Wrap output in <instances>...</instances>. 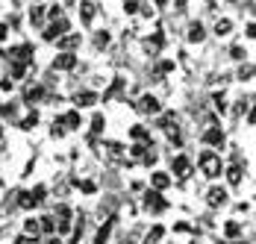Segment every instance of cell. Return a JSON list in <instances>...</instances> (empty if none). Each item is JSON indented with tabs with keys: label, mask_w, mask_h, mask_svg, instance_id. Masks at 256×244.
Here are the masks:
<instances>
[{
	"label": "cell",
	"mask_w": 256,
	"mask_h": 244,
	"mask_svg": "<svg viewBox=\"0 0 256 244\" xmlns=\"http://www.w3.org/2000/svg\"><path fill=\"white\" fill-rule=\"evenodd\" d=\"M38 232L56 236V220H53V215H44V218H38Z\"/></svg>",
	"instance_id": "cell-11"
},
{
	"label": "cell",
	"mask_w": 256,
	"mask_h": 244,
	"mask_svg": "<svg viewBox=\"0 0 256 244\" xmlns=\"http://www.w3.org/2000/svg\"><path fill=\"white\" fill-rule=\"evenodd\" d=\"M42 98V88H30L26 92V103H32V100H38Z\"/></svg>",
	"instance_id": "cell-24"
},
{
	"label": "cell",
	"mask_w": 256,
	"mask_h": 244,
	"mask_svg": "<svg viewBox=\"0 0 256 244\" xmlns=\"http://www.w3.org/2000/svg\"><path fill=\"white\" fill-rule=\"evenodd\" d=\"M24 232L36 238V236H38V218H26L24 220Z\"/></svg>",
	"instance_id": "cell-16"
},
{
	"label": "cell",
	"mask_w": 256,
	"mask_h": 244,
	"mask_svg": "<svg viewBox=\"0 0 256 244\" xmlns=\"http://www.w3.org/2000/svg\"><path fill=\"white\" fill-rule=\"evenodd\" d=\"M42 18H44V12H42V6H36V9L30 12V21H32V24H42Z\"/></svg>",
	"instance_id": "cell-21"
},
{
	"label": "cell",
	"mask_w": 256,
	"mask_h": 244,
	"mask_svg": "<svg viewBox=\"0 0 256 244\" xmlns=\"http://www.w3.org/2000/svg\"><path fill=\"white\" fill-rule=\"evenodd\" d=\"M130 138H138V142H148V144H150V136H148L144 126H132V130H130Z\"/></svg>",
	"instance_id": "cell-15"
},
{
	"label": "cell",
	"mask_w": 256,
	"mask_h": 244,
	"mask_svg": "<svg viewBox=\"0 0 256 244\" xmlns=\"http://www.w3.org/2000/svg\"><path fill=\"white\" fill-rule=\"evenodd\" d=\"M59 124H68V130H80L82 126V118H80V112H65L59 118Z\"/></svg>",
	"instance_id": "cell-10"
},
{
	"label": "cell",
	"mask_w": 256,
	"mask_h": 244,
	"mask_svg": "<svg viewBox=\"0 0 256 244\" xmlns=\"http://www.w3.org/2000/svg\"><path fill=\"white\" fill-rule=\"evenodd\" d=\"M142 206H144V212H154V215H159V212H165L171 203H168L165 197L159 194V192H144V200H142Z\"/></svg>",
	"instance_id": "cell-2"
},
{
	"label": "cell",
	"mask_w": 256,
	"mask_h": 244,
	"mask_svg": "<svg viewBox=\"0 0 256 244\" xmlns=\"http://www.w3.org/2000/svg\"><path fill=\"white\" fill-rule=\"evenodd\" d=\"M221 244H227V242H221Z\"/></svg>",
	"instance_id": "cell-28"
},
{
	"label": "cell",
	"mask_w": 256,
	"mask_h": 244,
	"mask_svg": "<svg viewBox=\"0 0 256 244\" xmlns=\"http://www.w3.org/2000/svg\"><path fill=\"white\" fill-rule=\"evenodd\" d=\"M230 203V192L224 188V186H212L209 192H206V206L209 209H221V206H227Z\"/></svg>",
	"instance_id": "cell-3"
},
{
	"label": "cell",
	"mask_w": 256,
	"mask_h": 244,
	"mask_svg": "<svg viewBox=\"0 0 256 244\" xmlns=\"http://www.w3.org/2000/svg\"><path fill=\"white\" fill-rule=\"evenodd\" d=\"M44 244H62V238H59V236H50V238H48Z\"/></svg>",
	"instance_id": "cell-26"
},
{
	"label": "cell",
	"mask_w": 256,
	"mask_h": 244,
	"mask_svg": "<svg viewBox=\"0 0 256 244\" xmlns=\"http://www.w3.org/2000/svg\"><path fill=\"white\" fill-rule=\"evenodd\" d=\"M204 144H215V147H224V132H221L218 126H212V130H206V132H204Z\"/></svg>",
	"instance_id": "cell-8"
},
{
	"label": "cell",
	"mask_w": 256,
	"mask_h": 244,
	"mask_svg": "<svg viewBox=\"0 0 256 244\" xmlns=\"http://www.w3.org/2000/svg\"><path fill=\"white\" fill-rule=\"evenodd\" d=\"M242 232H244V226H242L236 218L227 220V224L221 226V236H224V238H242Z\"/></svg>",
	"instance_id": "cell-7"
},
{
	"label": "cell",
	"mask_w": 256,
	"mask_h": 244,
	"mask_svg": "<svg viewBox=\"0 0 256 244\" xmlns=\"http://www.w3.org/2000/svg\"><path fill=\"white\" fill-rule=\"evenodd\" d=\"M0 38H6V26L0 24Z\"/></svg>",
	"instance_id": "cell-27"
},
{
	"label": "cell",
	"mask_w": 256,
	"mask_h": 244,
	"mask_svg": "<svg viewBox=\"0 0 256 244\" xmlns=\"http://www.w3.org/2000/svg\"><path fill=\"white\" fill-rule=\"evenodd\" d=\"M36 124H38V115H36V112H32V115H26L24 121H21V130H32V126H36Z\"/></svg>",
	"instance_id": "cell-19"
},
{
	"label": "cell",
	"mask_w": 256,
	"mask_h": 244,
	"mask_svg": "<svg viewBox=\"0 0 256 244\" xmlns=\"http://www.w3.org/2000/svg\"><path fill=\"white\" fill-rule=\"evenodd\" d=\"M77 186H80V192H82V194H94V192H98V186H94L92 180H82V182L77 180Z\"/></svg>",
	"instance_id": "cell-17"
},
{
	"label": "cell",
	"mask_w": 256,
	"mask_h": 244,
	"mask_svg": "<svg viewBox=\"0 0 256 244\" xmlns=\"http://www.w3.org/2000/svg\"><path fill=\"white\" fill-rule=\"evenodd\" d=\"M188 38H192V42H204V26H200V24H192V30H188Z\"/></svg>",
	"instance_id": "cell-18"
},
{
	"label": "cell",
	"mask_w": 256,
	"mask_h": 244,
	"mask_svg": "<svg viewBox=\"0 0 256 244\" xmlns=\"http://www.w3.org/2000/svg\"><path fill=\"white\" fill-rule=\"evenodd\" d=\"M171 182H174V176H168V171H154L150 174V186H154V192H165Z\"/></svg>",
	"instance_id": "cell-6"
},
{
	"label": "cell",
	"mask_w": 256,
	"mask_h": 244,
	"mask_svg": "<svg viewBox=\"0 0 256 244\" xmlns=\"http://www.w3.org/2000/svg\"><path fill=\"white\" fill-rule=\"evenodd\" d=\"M171 174H174L177 180H186V176L192 174V162H188V156L177 153V156H174V162H171Z\"/></svg>",
	"instance_id": "cell-4"
},
{
	"label": "cell",
	"mask_w": 256,
	"mask_h": 244,
	"mask_svg": "<svg viewBox=\"0 0 256 244\" xmlns=\"http://www.w3.org/2000/svg\"><path fill=\"white\" fill-rule=\"evenodd\" d=\"M98 103V94L94 92H82V94H77V109L80 106H94Z\"/></svg>",
	"instance_id": "cell-12"
},
{
	"label": "cell",
	"mask_w": 256,
	"mask_h": 244,
	"mask_svg": "<svg viewBox=\"0 0 256 244\" xmlns=\"http://www.w3.org/2000/svg\"><path fill=\"white\" fill-rule=\"evenodd\" d=\"M92 15H94V9H92L88 3H82V21H86V24L92 21Z\"/></svg>",
	"instance_id": "cell-23"
},
{
	"label": "cell",
	"mask_w": 256,
	"mask_h": 244,
	"mask_svg": "<svg viewBox=\"0 0 256 244\" xmlns=\"http://www.w3.org/2000/svg\"><path fill=\"white\" fill-rule=\"evenodd\" d=\"M103 126H106V118H103V115H94V121H92V130H94V132H103Z\"/></svg>",
	"instance_id": "cell-20"
},
{
	"label": "cell",
	"mask_w": 256,
	"mask_h": 244,
	"mask_svg": "<svg viewBox=\"0 0 256 244\" xmlns=\"http://www.w3.org/2000/svg\"><path fill=\"white\" fill-rule=\"evenodd\" d=\"M227 180H230V186H242V165H232L227 171Z\"/></svg>",
	"instance_id": "cell-14"
},
{
	"label": "cell",
	"mask_w": 256,
	"mask_h": 244,
	"mask_svg": "<svg viewBox=\"0 0 256 244\" xmlns=\"http://www.w3.org/2000/svg\"><path fill=\"white\" fill-rule=\"evenodd\" d=\"M136 109H138V112H144V115H159V112H162L159 100L150 98V94H144V98L138 100V103H136Z\"/></svg>",
	"instance_id": "cell-5"
},
{
	"label": "cell",
	"mask_w": 256,
	"mask_h": 244,
	"mask_svg": "<svg viewBox=\"0 0 256 244\" xmlns=\"http://www.w3.org/2000/svg\"><path fill=\"white\" fill-rule=\"evenodd\" d=\"M198 165H200V171H204L209 180H218L221 171H224V168H221V156H218L215 150H204V153L198 156Z\"/></svg>",
	"instance_id": "cell-1"
},
{
	"label": "cell",
	"mask_w": 256,
	"mask_h": 244,
	"mask_svg": "<svg viewBox=\"0 0 256 244\" xmlns=\"http://www.w3.org/2000/svg\"><path fill=\"white\" fill-rule=\"evenodd\" d=\"M77 65V56L74 53H62V56H56V62H53V68H59V71H68V68H74Z\"/></svg>",
	"instance_id": "cell-9"
},
{
	"label": "cell",
	"mask_w": 256,
	"mask_h": 244,
	"mask_svg": "<svg viewBox=\"0 0 256 244\" xmlns=\"http://www.w3.org/2000/svg\"><path fill=\"white\" fill-rule=\"evenodd\" d=\"M124 9H127V15H132V12H136L138 6H136V0H127V6H124Z\"/></svg>",
	"instance_id": "cell-25"
},
{
	"label": "cell",
	"mask_w": 256,
	"mask_h": 244,
	"mask_svg": "<svg viewBox=\"0 0 256 244\" xmlns=\"http://www.w3.org/2000/svg\"><path fill=\"white\" fill-rule=\"evenodd\" d=\"M230 21H218V24H215V32H218V36H227V32H230Z\"/></svg>",
	"instance_id": "cell-22"
},
{
	"label": "cell",
	"mask_w": 256,
	"mask_h": 244,
	"mask_svg": "<svg viewBox=\"0 0 256 244\" xmlns=\"http://www.w3.org/2000/svg\"><path fill=\"white\" fill-rule=\"evenodd\" d=\"M162 236H165V226H159V224H156L154 230L148 232V238H144V244H159V238H162Z\"/></svg>",
	"instance_id": "cell-13"
}]
</instances>
